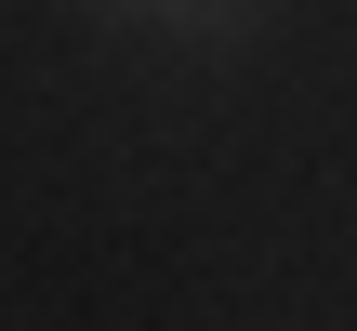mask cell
Segmentation results:
<instances>
[{"label": "cell", "instance_id": "1", "mask_svg": "<svg viewBox=\"0 0 357 331\" xmlns=\"http://www.w3.org/2000/svg\"><path fill=\"white\" fill-rule=\"evenodd\" d=\"M93 13H132V27H172V40H238L265 0H93Z\"/></svg>", "mask_w": 357, "mask_h": 331}]
</instances>
